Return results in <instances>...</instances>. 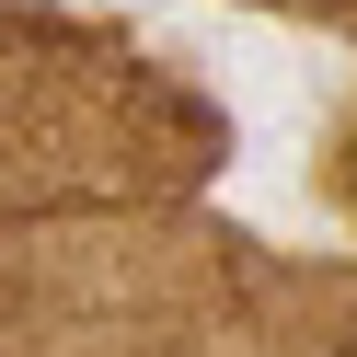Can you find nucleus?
Returning <instances> with one entry per match:
<instances>
[{"mask_svg": "<svg viewBox=\"0 0 357 357\" xmlns=\"http://www.w3.org/2000/svg\"><path fill=\"white\" fill-rule=\"evenodd\" d=\"M219 150H231L219 104L150 70L139 47L70 12H12V231L162 208L208 185Z\"/></svg>", "mask_w": 357, "mask_h": 357, "instance_id": "obj_1", "label": "nucleus"}, {"mask_svg": "<svg viewBox=\"0 0 357 357\" xmlns=\"http://www.w3.org/2000/svg\"><path fill=\"white\" fill-rule=\"evenodd\" d=\"M254 265L242 231L139 219L116 231H12V357H150Z\"/></svg>", "mask_w": 357, "mask_h": 357, "instance_id": "obj_2", "label": "nucleus"}, {"mask_svg": "<svg viewBox=\"0 0 357 357\" xmlns=\"http://www.w3.org/2000/svg\"><path fill=\"white\" fill-rule=\"evenodd\" d=\"M150 357H357V265H277V254H254Z\"/></svg>", "mask_w": 357, "mask_h": 357, "instance_id": "obj_3", "label": "nucleus"}, {"mask_svg": "<svg viewBox=\"0 0 357 357\" xmlns=\"http://www.w3.org/2000/svg\"><path fill=\"white\" fill-rule=\"evenodd\" d=\"M323 185H334V208H346V219H357V116H346V127H334V150H323Z\"/></svg>", "mask_w": 357, "mask_h": 357, "instance_id": "obj_4", "label": "nucleus"}, {"mask_svg": "<svg viewBox=\"0 0 357 357\" xmlns=\"http://www.w3.org/2000/svg\"><path fill=\"white\" fill-rule=\"evenodd\" d=\"M265 12H300V24H334V35H357V0H265Z\"/></svg>", "mask_w": 357, "mask_h": 357, "instance_id": "obj_5", "label": "nucleus"}]
</instances>
